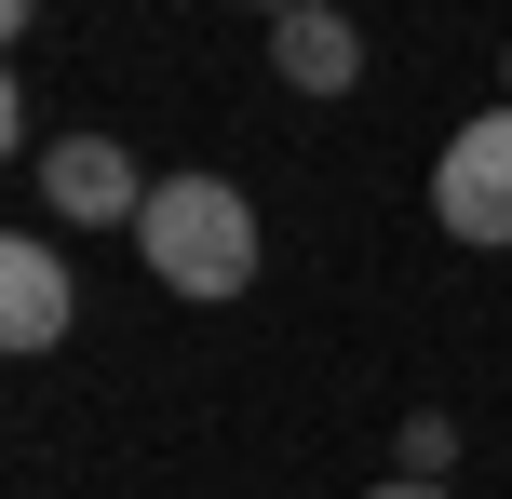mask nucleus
Segmentation results:
<instances>
[{
    "instance_id": "obj_1",
    "label": "nucleus",
    "mask_w": 512,
    "mask_h": 499,
    "mask_svg": "<svg viewBox=\"0 0 512 499\" xmlns=\"http://www.w3.org/2000/svg\"><path fill=\"white\" fill-rule=\"evenodd\" d=\"M135 257H149L176 297H243L256 284V203L230 176H162L149 216H135Z\"/></svg>"
},
{
    "instance_id": "obj_2",
    "label": "nucleus",
    "mask_w": 512,
    "mask_h": 499,
    "mask_svg": "<svg viewBox=\"0 0 512 499\" xmlns=\"http://www.w3.org/2000/svg\"><path fill=\"white\" fill-rule=\"evenodd\" d=\"M432 216H445L459 243H512V95L486 108V122L445 135V162H432Z\"/></svg>"
},
{
    "instance_id": "obj_3",
    "label": "nucleus",
    "mask_w": 512,
    "mask_h": 499,
    "mask_svg": "<svg viewBox=\"0 0 512 499\" xmlns=\"http://www.w3.org/2000/svg\"><path fill=\"white\" fill-rule=\"evenodd\" d=\"M149 189H162V176H135L108 135H68V149H41V203H54V216H81V230H108V216H149Z\"/></svg>"
},
{
    "instance_id": "obj_4",
    "label": "nucleus",
    "mask_w": 512,
    "mask_h": 499,
    "mask_svg": "<svg viewBox=\"0 0 512 499\" xmlns=\"http://www.w3.org/2000/svg\"><path fill=\"white\" fill-rule=\"evenodd\" d=\"M68 338V257L54 243H0V351H54Z\"/></svg>"
},
{
    "instance_id": "obj_5",
    "label": "nucleus",
    "mask_w": 512,
    "mask_h": 499,
    "mask_svg": "<svg viewBox=\"0 0 512 499\" xmlns=\"http://www.w3.org/2000/svg\"><path fill=\"white\" fill-rule=\"evenodd\" d=\"M270 54H283V81H297V95H351V81H364V27L324 14V0H297Z\"/></svg>"
},
{
    "instance_id": "obj_6",
    "label": "nucleus",
    "mask_w": 512,
    "mask_h": 499,
    "mask_svg": "<svg viewBox=\"0 0 512 499\" xmlns=\"http://www.w3.org/2000/svg\"><path fill=\"white\" fill-rule=\"evenodd\" d=\"M364 499H445V486L432 473H391V486H364Z\"/></svg>"
},
{
    "instance_id": "obj_7",
    "label": "nucleus",
    "mask_w": 512,
    "mask_h": 499,
    "mask_svg": "<svg viewBox=\"0 0 512 499\" xmlns=\"http://www.w3.org/2000/svg\"><path fill=\"white\" fill-rule=\"evenodd\" d=\"M270 14H297V0H270Z\"/></svg>"
}]
</instances>
